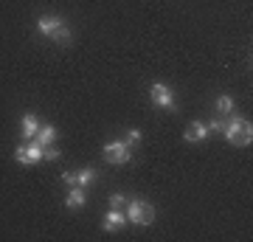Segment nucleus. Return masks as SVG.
<instances>
[{"instance_id": "nucleus-13", "label": "nucleus", "mask_w": 253, "mask_h": 242, "mask_svg": "<svg viewBox=\"0 0 253 242\" xmlns=\"http://www.w3.org/2000/svg\"><path fill=\"white\" fill-rule=\"evenodd\" d=\"M217 113L219 116H228V113H234V99L228 96V93H222L217 99Z\"/></svg>"}, {"instance_id": "nucleus-1", "label": "nucleus", "mask_w": 253, "mask_h": 242, "mask_svg": "<svg viewBox=\"0 0 253 242\" xmlns=\"http://www.w3.org/2000/svg\"><path fill=\"white\" fill-rule=\"evenodd\" d=\"M37 31L51 37L56 45H68L71 37H73L71 26H68L62 17H56V14H42V17H37Z\"/></svg>"}, {"instance_id": "nucleus-16", "label": "nucleus", "mask_w": 253, "mask_h": 242, "mask_svg": "<svg viewBox=\"0 0 253 242\" xmlns=\"http://www.w3.org/2000/svg\"><path fill=\"white\" fill-rule=\"evenodd\" d=\"M208 130H217V133H222V130H225V116H214L211 118V121H208Z\"/></svg>"}, {"instance_id": "nucleus-6", "label": "nucleus", "mask_w": 253, "mask_h": 242, "mask_svg": "<svg viewBox=\"0 0 253 242\" xmlns=\"http://www.w3.org/2000/svg\"><path fill=\"white\" fill-rule=\"evenodd\" d=\"M149 99H152L155 107H163V110H174L177 107V101H174V93L163 82H155L152 88H149Z\"/></svg>"}, {"instance_id": "nucleus-3", "label": "nucleus", "mask_w": 253, "mask_h": 242, "mask_svg": "<svg viewBox=\"0 0 253 242\" xmlns=\"http://www.w3.org/2000/svg\"><path fill=\"white\" fill-rule=\"evenodd\" d=\"M155 220V206L152 203H146V200H129V206H126V223L132 225H152Z\"/></svg>"}, {"instance_id": "nucleus-7", "label": "nucleus", "mask_w": 253, "mask_h": 242, "mask_svg": "<svg viewBox=\"0 0 253 242\" xmlns=\"http://www.w3.org/2000/svg\"><path fill=\"white\" fill-rule=\"evenodd\" d=\"M96 178H99V172L93 169V166H84V169L79 172H65L62 180H65V186L71 189V186H82V189H87L90 183H96Z\"/></svg>"}, {"instance_id": "nucleus-14", "label": "nucleus", "mask_w": 253, "mask_h": 242, "mask_svg": "<svg viewBox=\"0 0 253 242\" xmlns=\"http://www.w3.org/2000/svg\"><path fill=\"white\" fill-rule=\"evenodd\" d=\"M42 158H45V161H59V158H62V152H59L54 144H51V146H42Z\"/></svg>"}, {"instance_id": "nucleus-15", "label": "nucleus", "mask_w": 253, "mask_h": 242, "mask_svg": "<svg viewBox=\"0 0 253 242\" xmlns=\"http://www.w3.org/2000/svg\"><path fill=\"white\" fill-rule=\"evenodd\" d=\"M124 144L129 146V149H132V146H138V144H141V130H129V133H126V138H124Z\"/></svg>"}, {"instance_id": "nucleus-12", "label": "nucleus", "mask_w": 253, "mask_h": 242, "mask_svg": "<svg viewBox=\"0 0 253 242\" xmlns=\"http://www.w3.org/2000/svg\"><path fill=\"white\" fill-rule=\"evenodd\" d=\"M34 141L40 144V146H51V144L56 141V127L54 124H40V130H37Z\"/></svg>"}, {"instance_id": "nucleus-17", "label": "nucleus", "mask_w": 253, "mask_h": 242, "mask_svg": "<svg viewBox=\"0 0 253 242\" xmlns=\"http://www.w3.org/2000/svg\"><path fill=\"white\" fill-rule=\"evenodd\" d=\"M121 203H126V197L121 194V192H116V194H110V206H113V208H118Z\"/></svg>"}, {"instance_id": "nucleus-10", "label": "nucleus", "mask_w": 253, "mask_h": 242, "mask_svg": "<svg viewBox=\"0 0 253 242\" xmlns=\"http://www.w3.org/2000/svg\"><path fill=\"white\" fill-rule=\"evenodd\" d=\"M208 124H203V121H191L189 124V130H186V141L189 144H200V141H206L208 138Z\"/></svg>"}, {"instance_id": "nucleus-4", "label": "nucleus", "mask_w": 253, "mask_h": 242, "mask_svg": "<svg viewBox=\"0 0 253 242\" xmlns=\"http://www.w3.org/2000/svg\"><path fill=\"white\" fill-rule=\"evenodd\" d=\"M101 155H104V161L116 163V166H124V163L132 161V149L124 141H107L104 149H101Z\"/></svg>"}, {"instance_id": "nucleus-11", "label": "nucleus", "mask_w": 253, "mask_h": 242, "mask_svg": "<svg viewBox=\"0 0 253 242\" xmlns=\"http://www.w3.org/2000/svg\"><path fill=\"white\" fill-rule=\"evenodd\" d=\"M37 130H40L37 113H23V118H20V133H23V138H34Z\"/></svg>"}, {"instance_id": "nucleus-2", "label": "nucleus", "mask_w": 253, "mask_h": 242, "mask_svg": "<svg viewBox=\"0 0 253 242\" xmlns=\"http://www.w3.org/2000/svg\"><path fill=\"white\" fill-rule=\"evenodd\" d=\"M225 138L234 146H251V141H253V127H251V121L248 118H242V116H236V113H228V121H225Z\"/></svg>"}, {"instance_id": "nucleus-5", "label": "nucleus", "mask_w": 253, "mask_h": 242, "mask_svg": "<svg viewBox=\"0 0 253 242\" xmlns=\"http://www.w3.org/2000/svg\"><path fill=\"white\" fill-rule=\"evenodd\" d=\"M14 161H17L20 166H34V163L42 161V146L31 138L28 144H23V146L14 149Z\"/></svg>"}, {"instance_id": "nucleus-9", "label": "nucleus", "mask_w": 253, "mask_h": 242, "mask_svg": "<svg viewBox=\"0 0 253 242\" xmlns=\"http://www.w3.org/2000/svg\"><path fill=\"white\" fill-rule=\"evenodd\" d=\"M84 203H87V189H82V186H71V189H68L65 206L71 208V211H79V208H84Z\"/></svg>"}, {"instance_id": "nucleus-8", "label": "nucleus", "mask_w": 253, "mask_h": 242, "mask_svg": "<svg viewBox=\"0 0 253 242\" xmlns=\"http://www.w3.org/2000/svg\"><path fill=\"white\" fill-rule=\"evenodd\" d=\"M124 225H126V214L110 206V211L104 214V220H101V228H104V231H121Z\"/></svg>"}]
</instances>
